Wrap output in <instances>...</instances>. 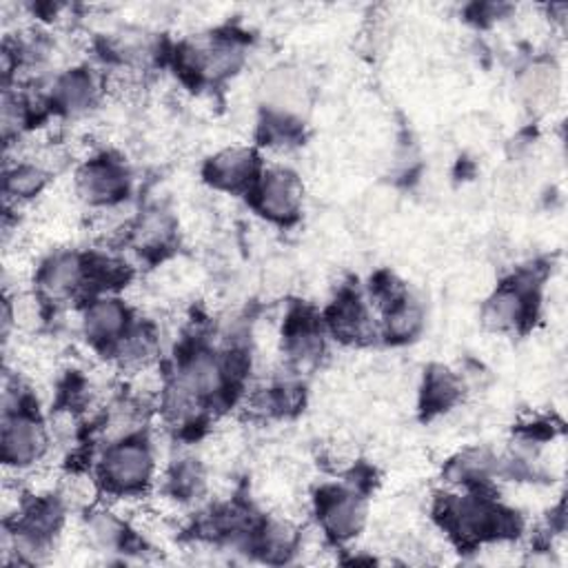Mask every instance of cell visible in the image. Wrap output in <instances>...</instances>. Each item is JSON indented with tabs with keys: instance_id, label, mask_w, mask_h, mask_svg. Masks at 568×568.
<instances>
[{
	"instance_id": "3957f363",
	"label": "cell",
	"mask_w": 568,
	"mask_h": 568,
	"mask_svg": "<svg viewBox=\"0 0 568 568\" xmlns=\"http://www.w3.org/2000/svg\"><path fill=\"white\" fill-rule=\"evenodd\" d=\"M89 280V263L76 253H59L40 269V291L45 298L61 302L72 298Z\"/></svg>"
},
{
	"instance_id": "7c38bea8",
	"label": "cell",
	"mask_w": 568,
	"mask_h": 568,
	"mask_svg": "<svg viewBox=\"0 0 568 568\" xmlns=\"http://www.w3.org/2000/svg\"><path fill=\"white\" fill-rule=\"evenodd\" d=\"M85 535L96 551H118L125 542V525L114 510L93 513L85 525Z\"/></svg>"
},
{
	"instance_id": "5b68a950",
	"label": "cell",
	"mask_w": 568,
	"mask_h": 568,
	"mask_svg": "<svg viewBox=\"0 0 568 568\" xmlns=\"http://www.w3.org/2000/svg\"><path fill=\"white\" fill-rule=\"evenodd\" d=\"M302 187L298 178L285 169H272L257 187V206L272 220H289L298 214Z\"/></svg>"
},
{
	"instance_id": "30bf717a",
	"label": "cell",
	"mask_w": 568,
	"mask_h": 568,
	"mask_svg": "<svg viewBox=\"0 0 568 568\" xmlns=\"http://www.w3.org/2000/svg\"><path fill=\"white\" fill-rule=\"evenodd\" d=\"M527 316V300L518 289H500L493 298H489L482 320L491 331H510L520 327Z\"/></svg>"
},
{
	"instance_id": "7a4b0ae2",
	"label": "cell",
	"mask_w": 568,
	"mask_h": 568,
	"mask_svg": "<svg viewBox=\"0 0 568 568\" xmlns=\"http://www.w3.org/2000/svg\"><path fill=\"white\" fill-rule=\"evenodd\" d=\"M102 480L118 493L140 491L153 474V455L149 446L136 440L114 442L100 464Z\"/></svg>"
},
{
	"instance_id": "ba28073f",
	"label": "cell",
	"mask_w": 568,
	"mask_h": 568,
	"mask_svg": "<svg viewBox=\"0 0 568 568\" xmlns=\"http://www.w3.org/2000/svg\"><path fill=\"white\" fill-rule=\"evenodd\" d=\"M127 327V308L121 300L102 298L93 300L83 316L85 336L91 342H112L125 333Z\"/></svg>"
},
{
	"instance_id": "6da1fadb",
	"label": "cell",
	"mask_w": 568,
	"mask_h": 568,
	"mask_svg": "<svg viewBox=\"0 0 568 568\" xmlns=\"http://www.w3.org/2000/svg\"><path fill=\"white\" fill-rule=\"evenodd\" d=\"M0 449H3L5 469H29L38 464L49 449V433L31 413L21 408L8 411L3 420V436H0Z\"/></svg>"
},
{
	"instance_id": "8992f818",
	"label": "cell",
	"mask_w": 568,
	"mask_h": 568,
	"mask_svg": "<svg viewBox=\"0 0 568 568\" xmlns=\"http://www.w3.org/2000/svg\"><path fill=\"white\" fill-rule=\"evenodd\" d=\"M76 189L87 202L108 206L114 204L123 191H127V174L116 163L93 161L78 172Z\"/></svg>"
},
{
	"instance_id": "8fae6325",
	"label": "cell",
	"mask_w": 568,
	"mask_h": 568,
	"mask_svg": "<svg viewBox=\"0 0 568 568\" xmlns=\"http://www.w3.org/2000/svg\"><path fill=\"white\" fill-rule=\"evenodd\" d=\"M49 174L36 163H14L5 172V198L8 202H27L42 193Z\"/></svg>"
},
{
	"instance_id": "e0dca14e",
	"label": "cell",
	"mask_w": 568,
	"mask_h": 568,
	"mask_svg": "<svg viewBox=\"0 0 568 568\" xmlns=\"http://www.w3.org/2000/svg\"><path fill=\"white\" fill-rule=\"evenodd\" d=\"M422 325V314L416 304H411L408 300H400L389 308V333L395 338H408L416 333Z\"/></svg>"
},
{
	"instance_id": "ac0fdd59",
	"label": "cell",
	"mask_w": 568,
	"mask_h": 568,
	"mask_svg": "<svg viewBox=\"0 0 568 568\" xmlns=\"http://www.w3.org/2000/svg\"><path fill=\"white\" fill-rule=\"evenodd\" d=\"M61 495L70 506L76 508H85L93 502L96 497V484L89 476L83 474H72L67 478H63L61 482Z\"/></svg>"
},
{
	"instance_id": "2e32d148",
	"label": "cell",
	"mask_w": 568,
	"mask_h": 568,
	"mask_svg": "<svg viewBox=\"0 0 568 568\" xmlns=\"http://www.w3.org/2000/svg\"><path fill=\"white\" fill-rule=\"evenodd\" d=\"M459 393V384L457 380L449 374V371H442V369H436L429 380H427V387H425V402L433 408V411H444L449 408L455 397Z\"/></svg>"
},
{
	"instance_id": "277c9868",
	"label": "cell",
	"mask_w": 568,
	"mask_h": 568,
	"mask_svg": "<svg viewBox=\"0 0 568 568\" xmlns=\"http://www.w3.org/2000/svg\"><path fill=\"white\" fill-rule=\"evenodd\" d=\"M320 518L327 533L338 540H349L363 531L367 506L349 491H329L320 500Z\"/></svg>"
},
{
	"instance_id": "9c48e42d",
	"label": "cell",
	"mask_w": 568,
	"mask_h": 568,
	"mask_svg": "<svg viewBox=\"0 0 568 568\" xmlns=\"http://www.w3.org/2000/svg\"><path fill=\"white\" fill-rule=\"evenodd\" d=\"M255 156L251 149L231 147L220 151L218 156L210 163V176L218 187L238 189L247 185L255 176Z\"/></svg>"
},
{
	"instance_id": "4fadbf2b",
	"label": "cell",
	"mask_w": 568,
	"mask_h": 568,
	"mask_svg": "<svg viewBox=\"0 0 568 568\" xmlns=\"http://www.w3.org/2000/svg\"><path fill=\"white\" fill-rule=\"evenodd\" d=\"M93 80L83 72H70L56 83V102L72 114L89 110L93 102Z\"/></svg>"
},
{
	"instance_id": "52a82bcc",
	"label": "cell",
	"mask_w": 568,
	"mask_h": 568,
	"mask_svg": "<svg viewBox=\"0 0 568 568\" xmlns=\"http://www.w3.org/2000/svg\"><path fill=\"white\" fill-rule=\"evenodd\" d=\"M227 369L210 351H195L180 369V391L191 397H214L225 389Z\"/></svg>"
},
{
	"instance_id": "5bb4252c",
	"label": "cell",
	"mask_w": 568,
	"mask_h": 568,
	"mask_svg": "<svg viewBox=\"0 0 568 568\" xmlns=\"http://www.w3.org/2000/svg\"><path fill=\"white\" fill-rule=\"evenodd\" d=\"M142 422L140 402H116L108 411L105 420V438L112 442L127 440Z\"/></svg>"
},
{
	"instance_id": "9a60e30c",
	"label": "cell",
	"mask_w": 568,
	"mask_h": 568,
	"mask_svg": "<svg viewBox=\"0 0 568 568\" xmlns=\"http://www.w3.org/2000/svg\"><path fill=\"white\" fill-rule=\"evenodd\" d=\"M172 236V220L163 212H151L140 218L138 227L134 229V242L149 251L163 247Z\"/></svg>"
},
{
	"instance_id": "d6986e66",
	"label": "cell",
	"mask_w": 568,
	"mask_h": 568,
	"mask_svg": "<svg viewBox=\"0 0 568 568\" xmlns=\"http://www.w3.org/2000/svg\"><path fill=\"white\" fill-rule=\"evenodd\" d=\"M25 121H27L25 102L18 100V96H12L8 91L3 98V136H5V140H12L14 136H18Z\"/></svg>"
}]
</instances>
